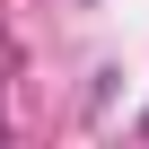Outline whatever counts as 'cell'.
<instances>
[{"label": "cell", "mask_w": 149, "mask_h": 149, "mask_svg": "<svg viewBox=\"0 0 149 149\" xmlns=\"http://www.w3.org/2000/svg\"><path fill=\"white\" fill-rule=\"evenodd\" d=\"M140 132H149V123H140Z\"/></svg>", "instance_id": "1"}]
</instances>
